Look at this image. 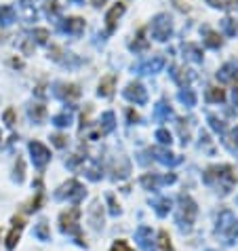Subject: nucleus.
I'll return each instance as SVG.
<instances>
[{"mask_svg":"<svg viewBox=\"0 0 238 251\" xmlns=\"http://www.w3.org/2000/svg\"><path fill=\"white\" fill-rule=\"evenodd\" d=\"M150 30H152V36L156 38V40H160V43L169 40V36L173 34V22H171V17L167 15V13H160V15H156V17L152 19Z\"/></svg>","mask_w":238,"mask_h":251,"instance_id":"f257e3e1","label":"nucleus"},{"mask_svg":"<svg viewBox=\"0 0 238 251\" xmlns=\"http://www.w3.org/2000/svg\"><path fill=\"white\" fill-rule=\"evenodd\" d=\"M30 152H32L34 165H36L38 169H43V167L48 163V158H51V152H48V148H47V146H43L40 142H32L30 144Z\"/></svg>","mask_w":238,"mask_h":251,"instance_id":"f03ea898","label":"nucleus"},{"mask_svg":"<svg viewBox=\"0 0 238 251\" xmlns=\"http://www.w3.org/2000/svg\"><path fill=\"white\" fill-rule=\"evenodd\" d=\"M124 97H127L129 101H135V103H145L148 100V93H145V89L142 82H131V85L124 89Z\"/></svg>","mask_w":238,"mask_h":251,"instance_id":"7ed1b4c3","label":"nucleus"},{"mask_svg":"<svg viewBox=\"0 0 238 251\" xmlns=\"http://www.w3.org/2000/svg\"><path fill=\"white\" fill-rule=\"evenodd\" d=\"M124 9H127V6H124V2H116L114 6H112V9L108 11V15H106V24H108V30L112 32L114 30V25H116V22L118 19L122 17V13H124Z\"/></svg>","mask_w":238,"mask_h":251,"instance_id":"20e7f679","label":"nucleus"},{"mask_svg":"<svg viewBox=\"0 0 238 251\" xmlns=\"http://www.w3.org/2000/svg\"><path fill=\"white\" fill-rule=\"evenodd\" d=\"M163 66H165V57H154V59H148V61H143L142 66H139V72L142 74H156V72H160L163 70Z\"/></svg>","mask_w":238,"mask_h":251,"instance_id":"39448f33","label":"nucleus"},{"mask_svg":"<svg viewBox=\"0 0 238 251\" xmlns=\"http://www.w3.org/2000/svg\"><path fill=\"white\" fill-rule=\"evenodd\" d=\"M55 95L61 97V100H76L80 95V89L76 85H55Z\"/></svg>","mask_w":238,"mask_h":251,"instance_id":"423d86ee","label":"nucleus"},{"mask_svg":"<svg viewBox=\"0 0 238 251\" xmlns=\"http://www.w3.org/2000/svg\"><path fill=\"white\" fill-rule=\"evenodd\" d=\"M217 78L221 82H232V80H238V68L234 64H226L219 72H217Z\"/></svg>","mask_w":238,"mask_h":251,"instance_id":"0eeeda50","label":"nucleus"},{"mask_svg":"<svg viewBox=\"0 0 238 251\" xmlns=\"http://www.w3.org/2000/svg\"><path fill=\"white\" fill-rule=\"evenodd\" d=\"M68 34H80L82 30H85V19H80V17H70L66 19V24L61 25Z\"/></svg>","mask_w":238,"mask_h":251,"instance_id":"6e6552de","label":"nucleus"},{"mask_svg":"<svg viewBox=\"0 0 238 251\" xmlns=\"http://www.w3.org/2000/svg\"><path fill=\"white\" fill-rule=\"evenodd\" d=\"M15 19H17V13H15V9H13L11 4H2V6H0V24H2V25H11Z\"/></svg>","mask_w":238,"mask_h":251,"instance_id":"1a4fd4ad","label":"nucleus"},{"mask_svg":"<svg viewBox=\"0 0 238 251\" xmlns=\"http://www.w3.org/2000/svg\"><path fill=\"white\" fill-rule=\"evenodd\" d=\"M171 76L175 80H177V85H181L184 89H188V82L192 80V74H188V70H181L177 66H173L171 68Z\"/></svg>","mask_w":238,"mask_h":251,"instance_id":"9d476101","label":"nucleus"},{"mask_svg":"<svg viewBox=\"0 0 238 251\" xmlns=\"http://www.w3.org/2000/svg\"><path fill=\"white\" fill-rule=\"evenodd\" d=\"M184 55L188 59H192V61H202V49L198 47V45H192V43H186L184 45Z\"/></svg>","mask_w":238,"mask_h":251,"instance_id":"9b49d317","label":"nucleus"},{"mask_svg":"<svg viewBox=\"0 0 238 251\" xmlns=\"http://www.w3.org/2000/svg\"><path fill=\"white\" fill-rule=\"evenodd\" d=\"M114 82H116V76L114 74H110V76H106L101 82H99V95H103V97H110L112 93H114Z\"/></svg>","mask_w":238,"mask_h":251,"instance_id":"f8f14e48","label":"nucleus"},{"mask_svg":"<svg viewBox=\"0 0 238 251\" xmlns=\"http://www.w3.org/2000/svg\"><path fill=\"white\" fill-rule=\"evenodd\" d=\"M15 224H17V226L11 230L9 239H6V247H9V249L15 247V243L19 241V234H22V228H24V220H22V218H15Z\"/></svg>","mask_w":238,"mask_h":251,"instance_id":"ddd939ff","label":"nucleus"},{"mask_svg":"<svg viewBox=\"0 0 238 251\" xmlns=\"http://www.w3.org/2000/svg\"><path fill=\"white\" fill-rule=\"evenodd\" d=\"M173 114V110L167 106V101H158L156 108H154V116L158 118V121H165V118H169Z\"/></svg>","mask_w":238,"mask_h":251,"instance_id":"4468645a","label":"nucleus"},{"mask_svg":"<svg viewBox=\"0 0 238 251\" xmlns=\"http://www.w3.org/2000/svg\"><path fill=\"white\" fill-rule=\"evenodd\" d=\"M205 45L211 47V49L221 47V36L217 32H213V30H205Z\"/></svg>","mask_w":238,"mask_h":251,"instance_id":"2eb2a0df","label":"nucleus"},{"mask_svg":"<svg viewBox=\"0 0 238 251\" xmlns=\"http://www.w3.org/2000/svg\"><path fill=\"white\" fill-rule=\"evenodd\" d=\"M207 100L213 101V103L223 101L226 100V93H223V89H219V87H209L207 89Z\"/></svg>","mask_w":238,"mask_h":251,"instance_id":"dca6fc26","label":"nucleus"},{"mask_svg":"<svg viewBox=\"0 0 238 251\" xmlns=\"http://www.w3.org/2000/svg\"><path fill=\"white\" fill-rule=\"evenodd\" d=\"M76 218H78V211H76V209H72L70 213H64V215H61V228H64V230H70V228L74 226Z\"/></svg>","mask_w":238,"mask_h":251,"instance_id":"f3484780","label":"nucleus"},{"mask_svg":"<svg viewBox=\"0 0 238 251\" xmlns=\"http://www.w3.org/2000/svg\"><path fill=\"white\" fill-rule=\"evenodd\" d=\"M215 9H238V0H207Z\"/></svg>","mask_w":238,"mask_h":251,"instance_id":"a211bd4d","label":"nucleus"},{"mask_svg":"<svg viewBox=\"0 0 238 251\" xmlns=\"http://www.w3.org/2000/svg\"><path fill=\"white\" fill-rule=\"evenodd\" d=\"M150 228H139L137 230V236L142 239V247L145 249V251H150L152 249V243H150Z\"/></svg>","mask_w":238,"mask_h":251,"instance_id":"6ab92c4d","label":"nucleus"},{"mask_svg":"<svg viewBox=\"0 0 238 251\" xmlns=\"http://www.w3.org/2000/svg\"><path fill=\"white\" fill-rule=\"evenodd\" d=\"M131 49H135V51H145V49H148V40H145V32L143 30L137 34L135 43H131Z\"/></svg>","mask_w":238,"mask_h":251,"instance_id":"aec40b11","label":"nucleus"},{"mask_svg":"<svg viewBox=\"0 0 238 251\" xmlns=\"http://www.w3.org/2000/svg\"><path fill=\"white\" fill-rule=\"evenodd\" d=\"M101 123H103V129L101 133H110L112 129H114V112H106L101 116Z\"/></svg>","mask_w":238,"mask_h":251,"instance_id":"412c9836","label":"nucleus"},{"mask_svg":"<svg viewBox=\"0 0 238 251\" xmlns=\"http://www.w3.org/2000/svg\"><path fill=\"white\" fill-rule=\"evenodd\" d=\"M179 100L186 103V106H196V95L192 89H184V91L179 93Z\"/></svg>","mask_w":238,"mask_h":251,"instance_id":"4be33fe9","label":"nucleus"},{"mask_svg":"<svg viewBox=\"0 0 238 251\" xmlns=\"http://www.w3.org/2000/svg\"><path fill=\"white\" fill-rule=\"evenodd\" d=\"M221 27H223V30H226L228 36H234V34L238 32V24L234 22V19H230V17L223 19V22H221Z\"/></svg>","mask_w":238,"mask_h":251,"instance_id":"5701e85b","label":"nucleus"},{"mask_svg":"<svg viewBox=\"0 0 238 251\" xmlns=\"http://www.w3.org/2000/svg\"><path fill=\"white\" fill-rule=\"evenodd\" d=\"M53 123L57 125V127H68V125L72 123V116H70L68 112H64V114H57V116L53 118Z\"/></svg>","mask_w":238,"mask_h":251,"instance_id":"b1692460","label":"nucleus"},{"mask_svg":"<svg viewBox=\"0 0 238 251\" xmlns=\"http://www.w3.org/2000/svg\"><path fill=\"white\" fill-rule=\"evenodd\" d=\"M30 116H32L36 123H40V121L45 118V106H40V103H38V106L30 108Z\"/></svg>","mask_w":238,"mask_h":251,"instance_id":"393cba45","label":"nucleus"},{"mask_svg":"<svg viewBox=\"0 0 238 251\" xmlns=\"http://www.w3.org/2000/svg\"><path fill=\"white\" fill-rule=\"evenodd\" d=\"M171 209V201L169 199H160L156 203V213L158 215H167V211Z\"/></svg>","mask_w":238,"mask_h":251,"instance_id":"a878e982","label":"nucleus"},{"mask_svg":"<svg viewBox=\"0 0 238 251\" xmlns=\"http://www.w3.org/2000/svg\"><path fill=\"white\" fill-rule=\"evenodd\" d=\"M156 139L160 144H171V133L167 129H158L156 131Z\"/></svg>","mask_w":238,"mask_h":251,"instance_id":"bb28decb","label":"nucleus"},{"mask_svg":"<svg viewBox=\"0 0 238 251\" xmlns=\"http://www.w3.org/2000/svg\"><path fill=\"white\" fill-rule=\"evenodd\" d=\"M32 38H36V43L45 45V43H47V38H48V32H47V30H34Z\"/></svg>","mask_w":238,"mask_h":251,"instance_id":"cd10ccee","label":"nucleus"},{"mask_svg":"<svg viewBox=\"0 0 238 251\" xmlns=\"http://www.w3.org/2000/svg\"><path fill=\"white\" fill-rule=\"evenodd\" d=\"M209 121H211V127L215 129V131H226V125H223V121H219L217 116H209Z\"/></svg>","mask_w":238,"mask_h":251,"instance_id":"c85d7f7f","label":"nucleus"},{"mask_svg":"<svg viewBox=\"0 0 238 251\" xmlns=\"http://www.w3.org/2000/svg\"><path fill=\"white\" fill-rule=\"evenodd\" d=\"M112 251H133V247L124 241H116L114 245H112Z\"/></svg>","mask_w":238,"mask_h":251,"instance_id":"c756f323","label":"nucleus"},{"mask_svg":"<svg viewBox=\"0 0 238 251\" xmlns=\"http://www.w3.org/2000/svg\"><path fill=\"white\" fill-rule=\"evenodd\" d=\"M142 184H143L145 188H156V186H158V177L148 176V177H143V179H142Z\"/></svg>","mask_w":238,"mask_h":251,"instance_id":"7c9ffc66","label":"nucleus"},{"mask_svg":"<svg viewBox=\"0 0 238 251\" xmlns=\"http://www.w3.org/2000/svg\"><path fill=\"white\" fill-rule=\"evenodd\" d=\"M36 234L40 239H48V230H47V222H40L38 228H36Z\"/></svg>","mask_w":238,"mask_h":251,"instance_id":"2f4dec72","label":"nucleus"},{"mask_svg":"<svg viewBox=\"0 0 238 251\" xmlns=\"http://www.w3.org/2000/svg\"><path fill=\"white\" fill-rule=\"evenodd\" d=\"M57 0H47V13L48 15H55V13H57Z\"/></svg>","mask_w":238,"mask_h":251,"instance_id":"473e14b6","label":"nucleus"},{"mask_svg":"<svg viewBox=\"0 0 238 251\" xmlns=\"http://www.w3.org/2000/svg\"><path fill=\"white\" fill-rule=\"evenodd\" d=\"M160 245H163L165 251H171V243H169V234L167 232H160Z\"/></svg>","mask_w":238,"mask_h":251,"instance_id":"72a5a7b5","label":"nucleus"},{"mask_svg":"<svg viewBox=\"0 0 238 251\" xmlns=\"http://www.w3.org/2000/svg\"><path fill=\"white\" fill-rule=\"evenodd\" d=\"M4 121H6L9 127H13V125H15V112H13V110H6V112H4Z\"/></svg>","mask_w":238,"mask_h":251,"instance_id":"f704fd0d","label":"nucleus"},{"mask_svg":"<svg viewBox=\"0 0 238 251\" xmlns=\"http://www.w3.org/2000/svg\"><path fill=\"white\" fill-rule=\"evenodd\" d=\"M53 142H55V146H59V148H64V146L68 144L64 135H55V137H53Z\"/></svg>","mask_w":238,"mask_h":251,"instance_id":"c9c22d12","label":"nucleus"},{"mask_svg":"<svg viewBox=\"0 0 238 251\" xmlns=\"http://www.w3.org/2000/svg\"><path fill=\"white\" fill-rule=\"evenodd\" d=\"M232 146H236V148H238V127L232 131Z\"/></svg>","mask_w":238,"mask_h":251,"instance_id":"e433bc0d","label":"nucleus"},{"mask_svg":"<svg viewBox=\"0 0 238 251\" xmlns=\"http://www.w3.org/2000/svg\"><path fill=\"white\" fill-rule=\"evenodd\" d=\"M103 4V0H93V6H101Z\"/></svg>","mask_w":238,"mask_h":251,"instance_id":"4c0bfd02","label":"nucleus"},{"mask_svg":"<svg viewBox=\"0 0 238 251\" xmlns=\"http://www.w3.org/2000/svg\"><path fill=\"white\" fill-rule=\"evenodd\" d=\"M22 2H24V4H25V6H30V4H32V2H34V0H22Z\"/></svg>","mask_w":238,"mask_h":251,"instance_id":"58836bf2","label":"nucleus"},{"mask_svg":"<svg viewBox=\"0 0 238 251\" xmlns=\"http://www.w3.org/2000/svg\"><path fill=\"white\" fill-rule=\"evenodd\" d=\"M234 101L238 103V89H234Z\"/></svg>","mask_w":238,"mask_h":251,"instance_id":"ea45409f","label":"nucleus"},{"mask_svg":"<svg viewBox=\"0 0 238 251\" xmlns=\"http://www.w3.org/2000/svg\"><path fill=\"white\" fill-rule=\"evenodd\" d=\"M0 142H2V133H0Z\"/></svg>","mask_w":238,"mask_h":251,"instance_id":"a19ab883","label":"nucleus"},{"mask_svg":"<svg viewBox=\"0 0 238 251\" xmlns=\"http://www.w3.org/2000/svg\"><path fill=\"white\" fill-rule=\"evenodd\" d=\"M74 2H82V0H74Z\"/></svg>","mask_w":238,"mask_h":251,"instance_id":"79ce46f5","label":"nucleus"}]
</instances>
